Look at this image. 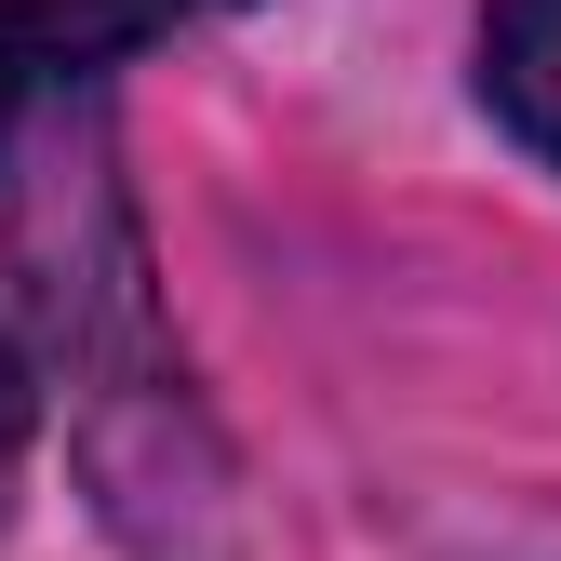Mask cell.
Masks as SVG:
<instances>
[{
  "label": "cell",
  "mask_w": 561,
  "mask_h": 561,
  "mask_svg": "<svg viewBox=\"0 0 561 561\" xmlns=\"http://www.w3.org/2000/svg\"><path fill=\"white\" fill-rule=\"evenodd\" d=\"M14 455H27V362L0 347V495H14Z\"/></svg>",
  "instance_id": "obj_3"
},
{
  "label": "cell",
  "mask_w": 561,
  "mask_h": 561,
  "mask_svg": "<svg viewBox=\"0 0 561 561\" xmlns=\"http://www.w3.org/2000/svg\"><path fill=\"white\" fill-rule=\"evenodd\" d=\"M481 94L535 161H561V0H495L481 14Z\"/></svg>",
  "instance_id": "obj_1"
},
{
  "label": "cell",
  "mask_w": 561,
  "mask_h": 561,
  "mask_svg": "<svg viewBox=\"0 0 561 561\" xmlns=\"http://www.w3.org/2000/svg\"><path fill=\"white\" fill-rule=\"evenodd\" d=\"M54 81H67L54 14H41V0H0V134H14V107H27V94H54Z\"/></svg>",
  "instance_id": "obj_2"
}]
</instances>
